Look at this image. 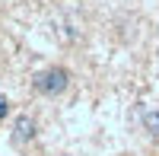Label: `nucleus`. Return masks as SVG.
I'll return each instance as SVG.
<instances>
[{"instance_id":"obj_1","label":"nucleus","mask_w":159,"mask_h":156,"mask_svg":"<svg viewBox=\"0 0 159 156\" xmlns=\"http://www.w3.org/2000/svg\"><path fill=\"white\" fill-rule=\"evenodd\" d=\"M70 83V73L64 70V67H51L45 73H38V80H35V89L38 93H45V96H61L64 89H67Z\"/></svg>"},{"instance_id":"obj_2","label":"nucleus","mask_w":159,"mask_h":156,"mask_svg":"<svg viewBox=\"0 0 159 156\" xmlns=\"http://www.w3.org/2000/svg\"><path fill=\"white\" fill-rule=\"evenodd\" d=\"M35 137V121L29 118V115H19L16 118V134H13V140L16 144H25V140Z\"/></svg>"},{"instance_id":"obj_3","label":"nucleus","mask_w":159,"mask_h":156,"mask_svg":"<svg viewBox=\"0 0 159 156\" xmlns=\"http://www.w3.org/2000/svg\"><path fill=\"white\" fill-rule=\"evenodd\" d=\"M143 127H147V134H150V137H159V108L143 112Z\"/></svg>"},{"instance_id":"obj_4","label":"nucleus","mask_w":159,"mask_h":156,"mask_svg":"<svg viewBox=\"0 0 159 156\" xmlns=\"http://www.w3.org/2000/svg\"><path fill=\"white\" fill-rule=\"evenodd\" d=\"M10 115V102H7V96H0V118H7Z\"/></svg>"}]
</instances>
